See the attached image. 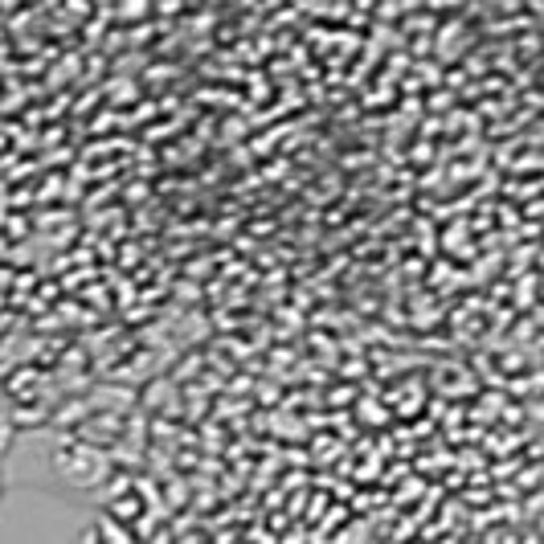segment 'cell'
<instances>
[{
    "label": "cell",
    "mask_w": 544,
    "mask_h": 544,
    "mask_svg": "<svg viewBox=\"0 0 544 544\" xmlns=\"http://www.w3.org/2000/svg\"><path fill=\"white\" fill-rule=\"evenodd\" d=\"M82 544H99V536H95V532H90V536H82Z\"/></svg>",
    "instance_id": "6da1fadb"
}]
</instances>
